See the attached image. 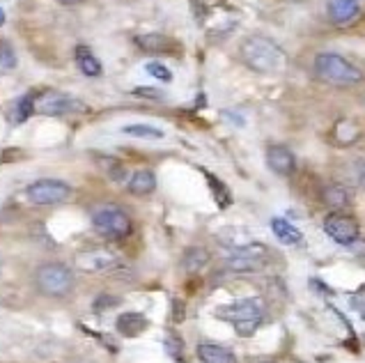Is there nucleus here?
I'll use <instances>...</instances> for the list:
<instances>
[{"mask_svg":"<svg viewBox=\"0 0 365 363\" xmlns=\"http://www.w3.org/2000/svg\"><path fill=\"white\" fill-rule=\"evenodd\" d=\"M3 24H5V12L0 9V26H3Z\"/></svg>","mask_w":365,"mask_h":363,"instance_id":"29","label":"nucleus"},{"mask_svg":"<svg viewBox=\"0 0 365 363\" xmlns=\"http://www.w3.org/2000/svg\"><path fill=\"white\" fill-rule=\"evenodd\" d=\"M239 53L248 69L255 74H280L287 69V53L285 48L264 35H250L242 41Z\"/></svg>","mask_w":365,"mask_h":363,"instance_id":"1","label":"nucleus"},{"mask_svg":"<svg viewBox=\"0 0 365 363\" xmlns=\"http://www.w3.org/2000/svg\"><path fill=\"white\" fill-rule=\"evenodd\" d=\"M0 67H5V69L16 67V53L7 41H0Z\"/></svg>","mask_w":365,"mask_h":363,"instance_id":"24","label":"nucleus"},{"mask_svg":"<svg viewBox=\"0 0 365 363\" xmlns=\"http://www.w3.org/2000/svg\"><path fill=\"white\" fill-rule=\"evenodd\" d=\"M207 262H210V253H207V248L202 246L186 248V253L182 257V267L186 274H197Z\"/></svg>","mask_w":365,"mask_h":363,"instance_id":"17","label":"nucleus"},{"mask_svg":"<svg viewBox=\"0 0 365 363\" xmlns=\"http://www.w3.org/2000/svg\"><path fill=\"white\" fill-rule=\"evenodd\" d=\"M78 111H86V103L60 90H44L35 95V113H41V116H67V113Z\"/></svg>","mask_w":365,"mask_h":363,"instance_id":"7","label":"nucleus"},{"mask_svg":"<svg viewBox=\"0 0 365 363\" xmlns=\"http://www.w3.org/2000/svg\"><path fill=\"white\" fill-rule=\"evenodd\" d=\"M148 317H145L143 313H138V310H127V313H122L118 319H115V329L120 331L122 336L127 338H135L140 336L145 329H148Z\"/></svg>","mask_w":365,"mask_h":363,"instance_id":"12","label":"nucleus"},{"mask_svg":"<svg viewBox=\"0 0 365 363\" xmlns=\"http://www.w3.org/2000/svg\"><path fill=\"white\" fill-rule=\"evenodd\" d=\"M76 65H78V69L83 71V74L90 76V78L101 76V71H103L101 62L95 58V53H92L88 46H78L76 48Z\"/></svg>","mask_w":365,"mask_h":363,"instance_id":"16","label":"nucleus"},{"mask_svg":"<svg viewBox=\"0 0 365 363\" xmlns=\"http://www.w3.org/2000/svg\"><path fill=\"white\" fill-rule=\"evenodd\" d=\"M322 198H324V203L329 207H333V210H342V207L349 205L351 195L342 184H329L324 189V193H322Z\"/></svg>","mask_w":365,"mask_h":363,"instance_id":"18","label":"nucleus"},{"mask_svg":"<svg viewBox=\"0 0 365 363\" xmlns=\"http://www.w3.org/2000/svg\"><path fill=\"white\" fill-rule=\"evenodd\" d=\"M267 165L276 175L287 178V175H292L297 168V157L289 148H285V145H269L267 148Z\"/></svg>","mask_w":365,"mask_h":363,"instance_id":"11","label":"nucleus"},{"mask_svg":"<svg viewBox=\"0 0 365 363\" xmlns=\"http://www.w3.org/2000/svg\"><path fill=\"white\" fill-rule=\"evenodd\" d=\"M26 198L37 207L62 205L71 198V186L62 180H37L26 189Z\"/></svg>","mask_w":365,"mask_h":363,"instance_id":"6","label":"nucleus"},{"mask_svg":"<svg viewBox=\"0 0 365 363\" xmlns=\"http://www.w3.org/2000/svg\"><path fill=\"white\" fill-rule=\"evenodd\" d=\"M120 304V299L118 297H108V295H101L97 302H95V310L97 313H101V310H106L110 306H118Z\"/></svg>","mask_w":365,"mask_h":363,"instance_id":"26","label":"nucleus"},{"mask_svg":"<svg viewBox=\"0 0 365 363\" xmlns=\"http://www.w3.org/2000/svg\"><path fill=\"white\" fill-rule=\"evenodd\" d=\"M127 189L133 195H150L156 189V175L148 168L135 170L127 182Z\"/></svg>","mask_w":365,"mask_h":363,"instance_id":"14","label":"nucleus"},{"mask_svg":"<svg viewBox=\"0 0 365 363\" xmlns=\"http://www.w3.org/2000/svg\"><path fill=\"white\" fill-rule=\"evenodd\" d=\"M324 232L336 244H340V246H351V244L359 242L361 227H359L356 221L351 219V216L333 212V214H329L327 219H324Z\"/></svg>","mask_w":365,"mask_h":363,"instance_id":"8","label":"nucleus"},{"mask_svg":"<svg viewBox=\"0 0 365 363\" xmlns=\"http://www.w3.org/2000/svg\"><path fill=\"white\" fill-rule=\"evenodd\" d=\"M271 230H274V235L278 237V242H283L287 246H297V244H301V240H304V235H301L299 227H294L285 219L271 221Z\"/></svg>","mask_w":365,"mask_h":363,"instance_id":"15","label":"nucleus"},{"mask_svg":"<svg viewBox=\"0 0 365 363\" xmlns=\"http://www.w3.org/2000/svg\"><path fill=\"white\" fill-rule=\"evenodd\" d=\"M35 285L44 297H67L76 285L74 272L65 262H44L35 272Z\"/></svg>","mask_w":365,"mask_h":363,"instance_id":"4","label":"nucleus"},{"mask_svg":"<svg viewBox=\"0 0 365 363\" xmlns=\"http://www.w3.org/2000/svg\"><path fill=\"white\" fill-rule=\"evenodd\" d=\"M327 14L333 26H349L361 16L359 0H329Z\"/></svg>","mask_w":365,"mask_h":363,"instance_id":"10","label":"nucleus"},{"mask_svg":"<svg viewBox=\"0 0 365 363\" xmlns=\"http://www.w3.org/2000/svg\"><path fill=\"white\" fill-rule=\"evenodd\" d=\"M312 71H315V76L319 81H324V83H329V86H336V88L359 86V83H363V78H365L361 67H356L345 56L331 53V51L317 53L315 62H312Z\"/></svg>","mask_w":365,"mask_h":363,"instance_id":"2","label":"nucleus"},{"mask_svg":"<svg viewBox=\"0 0 365 363\" xmlns=\"http://www.w3.org/2000/svg\"><path fill=\"white\" fill-rule=\"evenodd\" d=\"M138 44L145 48V51H163L165 46H168V39H165L163 35H143V37H138L135 39Z\"/></svg>","mask_w":365,"mask_h":363,"instance_id":"22","label":"nucleus"},{"mask_svg":"<svg viewBox=\"0 0 365 363\" xmlns=\"http://www.w3.org/2000/svg\"><path fill=\"white\" fill-rule=\"evenodd\" d=\"M118 262V255L108 248H92V251L78 255V267L90 274H106L110 269H115Z\"/></svg>","mask_w":365,"mask_h":363,"instance_id":"9","label":"nucleus"},{"mask_svg":"<svg viewBox=\"0 0 365 363\" xmlns=\"http://www.w3.org/2000/svg\"><path fill=\"white\" fill-rule=\"evenodd\" d=\"M145 71H148L150 76H154V78H159V81H173V74H170V69L165 67V65H161V62H156V60H152V62H148L145 65Z\"/></svg>","mask_w":365,"mask_h":363,"instance_id":"23","label":"nucleus"},{"mask_svg":"<svg viewBox=\"0 0 365 363\" xmlns=\"http://www.w3.org/2000/svg\"><path fill=\"white\" fill-rule=\"evenodd\" d=\"M257 363H274V361H257Z\"/></svg>","mask_w":365,"mask_h":363,"instance_id":"30","label":"nucleus"},{"mask_svg":"<svg viewBox=\"0 0 365 363\" xmlns=\"http://www.w3.org/2000/svg\"><path fill=\"white\" fill-rule=\"evenodd\" d=\"M356 175H359V182L365 186V161H361V163L356 165Z\"/></svg>","mask_w":365,"mask_h":363,"instance_id":"27","label":"nucleus"},{"mask_svg":"<svg viewBox=\"0 0 365 363\" xmlns=\"http://www.w3.org/2000/svg\"><path fill=\"white\" fill-rule=\"evenodd\" d=\"M33 113H35V97L33 95L21 97L14 106V122H26Z\"/></svg>","mask_w":365,"mask_h":363,"instance_id":"21","label":"nucleus"},{"mask_svg":"<svg viewBox=\"0 0 365 363\" xmlns=\"http://www.w3.org/2000/svg\"><path fill=\"white\" fill-rule=\"evenodd\" d=\"M182 347H184V343H182V338L177 334H170L168 338H165V349H168V354L173 359L182 361Z\"/></svg>","mask_w":365,"mask_h":363,"instance_id":"25","label":"nucleus"},{"mask_svg":"<svg viewBox=\"0 0 365 363\" xmlns=\"http://www.w3.org/2000/svg\"><path fill=\"white\" fill-rule=\"evenodd\" d=\"M122 133L131 138H148V140L163 138V131L159 127H154V124H124Z\"/></svg>","mask_w":365,"mask_h":363,"instance_id":"19","label":"nucleus"},{"mask_svg":"<svg viewBox=\"0 0 365 363\" xmlns=\"http://www.w3.org/2000/svg\"><path fill=\"white\" fill-rule=\"evenodd\" d=\"M216 315L225 319V322H232L237 336L248 338L253 336L257 327L262 324L264 319V304L262 299H239V302L230 304V306H221L216 310Z\"/></svg>","mask_w":365,"mask_h":363,"instance_id":"3","label":"nucleus"},{"mask_svg":"<svg viewBox=\"0 0 365 363\" xmlns=\"http://www.w3.org/2000/svg\"><path fill=\"white\" fill-rule=\"evenodd\" d=\"M356 138H359V127H356V124L349 122V120L338 122V127H336V140L340 145H349V143H354Z\"/></svg>","mask_w":365,"mask_h":363,"instance_id":"20","label":"nucleus"},{"mask_svg":"<svg viewBox=\"0 0 365 363\" xmlns=\"http://www.w3.org/2000/svg\"><path fill=\"white\" fill-rule=\"evenodd\" d=\"M58 3H62V5H78V3H83V0H58Z\"/></svg>","mask_w":365,"mask_h":363,"instance_id":"28","label":"nucleus"},{"mask_svg":"<svg viewBox=\"0 0 365 363\" xmlns=\"http://www.w3.org/2000/svg\"><path fill=\"white\" fill-rule=\"evenodd\" d=\"M92 225H95V230L101 237H106V240H124V237H129L133 230L131 216L124 212L120 205H113V203L97 205L95 210H92Z\"/></svg>","mask_w":365,"mask_h":363,"instance_id":"5","label":"nucleus"},{"mask_svg":"<svg viewBox=\"0 0 365 363\" xmlns=\"http://www.w3.org/2000/svg\"><path fill=\"white\" fill-rule=\"evenodd\" d=\"M195 354L202 363H239L232 349L216 345V343H200L195 349Z\"/></svg>","mask_w":365,"mask_h":363,"instance_id":"13","label":"nucleus"}]
</instances>
